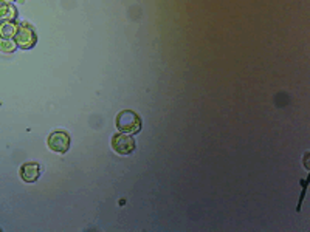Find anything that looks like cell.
<instances>
[{"label": "cell", "mask_w": 310, "mask_h": 232, "mask_svg": "<svg viewBox=\"0 0 310 232\" xmlns=\"http://www.w3.org/2000/svg\"><path fill=\"white\" fill-rule=\"evenodd\" d=\"M116 127L124 133H137L141 129V120L135 111L123 110L116 114Z\"/></svg>", "instance_id": "6da1fadb"}, {"label": "cell", "mask_w": 310, "mask_h": 232, "mask_svg": "<svg viewBox=\"0 0 310 232\" xmlns=\"http://www.w3.org/2000/svg\"><path fill=\"white\" fill-rule=\"evenodd\" d=\"M16 44L20 47V48H31L34 44H36V41H37V37H36V33H34V30L30 26V25H27V23H23V25H19L17 26V31H16Z\"/></svg>", "instance_id": "7a4b0ae2"}, {"label": "cell", "mask_w": 310, "mask_h": 232, "mask_svg": "<svg viewBox=\"0 0 310 232\" xmlns=\"http://www.w3.org/2000/svg\"><path fill=\"white\" fill-rule=\"evenodd\" d=\"M112 149L120 155H129L135 150V139L126 133L113 135L112 138Z\"/></svg>", "instance_id": "3957f363"}, {"label": "cell", "mask_w": 310, "mask_h": 232, "mask_svg": "<svg viewBox=\"0 0 310 232\" xmlns=\"http://www.w3.org/2000/svg\"><path fill=\"white\" fill-rule=\"evenodd\" d=\"M48 147L53 152L58 153H65L70 147V136L64 130H56L48 136Z\"/></svg>", "instance_id": "277c9868"}, {"label": "cell", "mask_w": 310, "mask_h": 232, "mask_svg": "<svg viewBox=\"0 0 310 232\" xmlns=\"http://www.w3.org/2000/svg\"><path fill=\"white\" fill-rule=\"evenodd\" d=\"M41 175V166L37 163H25L20 166V178L25 183H34Z\"/></svg>", "instance_id": "5b68a950"}, {"label": "cell", "mask_w": 310, "mask_h": 232, "mask_svg": "<svg viewBox=\"0 0 310 232\" xmlns=\"http://www.w3.org/2000/svg\"><path fill=\"white\" fill-rule=\"evenodd\" d=\"M16 16L17 11L11 4H0V20H13Z\"/></svg>", "instance_id": "8992f818"}, {"label": "cell", "mask_w": 310, "mask_h": 232, "mask_svg": "<svg viewBox=\"0 0 310 232\" xmlns=\"http://www.w3.org/2000/svg\"><path fill=\"white\" fill-rule=\"evenodd\" d=\"M17 31V25L13 23L11 20H5L4 23H0V37H13L16 36Z\"/></svg>", "instance_id": "52a82bcc"}, {"label": "cell", "mask_w": 310, "mask_h": 232, "mask_svg": "<svg viewBox=\"0 0 310 232\" xmlns=\"http://www.w3.org/2000/svg\"><path fill=\"white\" fill-rule=\"evenodd\" d=\"M16 41L13 39H8V37H0V50L5 51V53H11L16 50Z\"/></svg>", "instance_id": "ba28073f"}, {"label": "cell", "mask_w": 310, "mask_h": 232, "mask_svg": "<svg viewBox=\"0 0 310 232\" xmlns=\"http://www.w3.org/2000/svg\"><path fill=\"white\" fill-rule=\"evenodd\" d=\"M0 2H4V4H11L13 0H0Z\"/></svg>", "instance_id": "9c48e42d"}]
</instances>
